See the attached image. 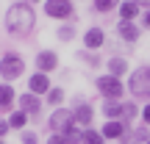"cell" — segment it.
I'll list each match as a JSON object with an SVG mask.
<instances>
[{"label": "cell", "mask_w": 150, "mask_h": 144, "mask_svg": "<svg viewBox=\"0 0 150 144\" xmlns=\"http://www.w3.org/2000/svg\"><path fill=\"white\" fill-rule=\"evenodd\" d=\"M136 17H139V6H136L134 0L120 3V20L122 22H136Z\"/></svg>", "instance_id": "15"}, {"label": "cell", "mask_w": 150, "mask_h": 144, "mask_svg": "<svg viewBox=\"0 0 150 144\" xmlns=\"http://www.w3.org/2000/svg\"><path fill=\"white\" fill-rule=\"evenodd\" d=\"M33 25H36V14H33L31 6H25V3L8 6V11H6V28H8V33L25 36V33L33 31Z\"/></svg>", "instance_id": "1"}, {"label": "cell", "mask_w": 150, "mask_h": 144, "mask_svg": "<svg viewBox=\"0 0 150 144\" xmlns=\"http://www.w3.org/2000/svg\"><path fill=\"white\" fill-rule=\"evenodd\" d=\"M56 67H59V55L53 53V50H39V55H36V70L39 72H53Z\"/></svg>", "instance_id": "11"}, {"label": "cell", "mask_w": 150, "mask_h": 144, "mask_svg": "<svg viewBox=\"0 0 150 144\" xmlns=\"http://www.w3.org/2000/svg\"><path fill=\"white\" fill-rule=\"evenodd\" d=\"M28 89H31V94H47L50 89H53V86H50V78L45 72H33L31 78H28Z\"/></svg>", "instance_id": "10"}, {"label": "cell", "mask_w": 150, "mask_h": 144, "mask_svg": "<svg viewBox=\"0 0 150 144\" xmlns=\"http://www.w3.org/2000/svg\"><path fill=\"white\" fill-rule=\"evenodd\" d=\"M128 91L134 100H150V67H139L128 78Z\"/></svg>", "instance_id": "2"}, {"label": "cell", "mask_w": 150, "mask_h": 144, "mask_svg": "<svg viewBox=\"0 0 150 144\" xmlns=\"http://www.w3.org/2000/svg\"><path fill=\"white\" fill-rule=\"evenodd\" d=\"M11 130V125H8V119H0V139H6V133Z\"/></svg>", "instance_id": "28"}, {"label": "cell", "mask_w": 150, "mask_h": 144, "mask_svg": "<svg viewBox=\"0 0 150 144\" xmlns=\"http://www.w3.org/2000/svg\"><path fill=\"white\" fill-rule=\"evenodd\" d=\"M83 44H86V50H100L103 44H106V33H103V28L92 25L89 31L83 33Z\"/></svg>", "instance_id": "13"}, {"label": "cell", "mask_w": 150, "mask_h": 144, "mask_svg": "<svg viewBox=\"0 0 150 144\" xmlns=\"http://www.w3.org/2000/svg\"><path fill=\"white\" fill-rule=\"evenodd\" d=\"M136 117H142V111L136 108V100H134V103H122V117H120V119H122L125 125H131Z\"/></svg>", "instance_id": "18"}, {"label": "cell", "mask_w": 150, "mask_h": 144, "mask_svg": "<svg viewBox=\"0 0 150 144\" xmlns=\"http://www.w3.org/2000/svg\"><path fill=\"white\" fill-rule=\"evenodd\" d=\"M134 3H142V6H150V0H134Z\"/></svg>", "instance_id": "32"}, {"label": "cell", "mask_w": 150, "mask_h": 144, "mask_svg": "<svg viewBox=\"0 0 150 144\" xmlns=\"http://www.w3.org/2000/svg\"><path fill=\"white\" fill-rule=\"evenodd\" d=\"M81 144H106V139H103V133H100V130L86 128V130H83V141H81Z\"/></svg>", "instance_id": "20"}, {"label": "cell", "mask_w": 150, "mask_h": 144, "mask_svg": "<svg viewBox=\"0 0 150 144\" xmlns=\"http://www.w3.org/2000/svg\"><path fill=\"white\" fill-rule=\"evenodd\" d=\"M142 122H145V125H150V105H145V108H142Z\"/></svg>", "instance_id": "30"}, {"label": "cell", "mask_w": 150, "mask_h": 144, "mask_svg": "<svg viewBox=\"0 0 150 144\" xmlns=\"http://www.w3.org/2000/svg\"><path fill=\"white\" fill-rule=\"evenodd\" d=\"M106 67H108V75H114V78H122V75L131 72L128 58H122V55H111V58L106 61Z\"/></svg>", "instance_id": "14"}, {"label": "cell", "mask_w": 150, "mask_h": 144, "mask_svg": "<svg viewBox=\"0 0 150 144\" xmlns=\"http://www.w3.org/2000/svg\"><path fill=\"white\" fill-rule=\"evenodd\" d=\"M47 144H70V141H67V136H61V133H53V136L47 139Z\"/></svg>", "instance_id": "27"}, {"label": "cell", "mask_w": 150, "mask_h": 144, "mask_svg": "<svg viewBox=\"0 0 150 144\" xmlns=\"http://www.w3.org/2000/svg\"><path fill=\"white\" fill-rule=\"evenodd\" d=\"M61 136H67V141H70V144H81V141H83V128L75 125V128H70L67 133H61Z\"/></svg>", "instance_id": "23"}, {"label": "cell", "mask_w": 150, "mask_h": 144, "mask_svg": "<svg viewBox=\"0 0 150 144\" xmlns=\"http://www.w3.org/2000/svg\"><path fill=\"white\" fill-rule=\"evenodd\" d=\"M117 36L122 39L125 44H136L139 36H142V31L136 28V22H122V20H120L117 22Z\"/></svg>", "instance_id": "9"}, {"label": "cell", "mask_w": 150, "mask_h": 144, "mask_svg": "<svg viewBox=\"0 0 150 144\" xmlns=\"http://www.w3.org/2000/svg\"><path fill=\"white\" fill-rule=\"evenodd\" d=\"M142 28H150V11H147V14H142Z\"/></svg>", "instance_id": "31"}, {"label": "cell", "mask_w": 150, "mask_h": 144, "mask_svg": "<svg viewBox=\"0 0 150 144\" xmlns=\"http://www.w3.org/2000/svg\"><path fill=\"white\" fill-rule=\"evenodd\" d=\"M134 139L139 141V144H147V141H150V125H142V128H136V130H134Z\"/></svg>", "instance_id": "24"}, {"label": "cell", "mask_w": 150, "mask_h": 144, "mask_svg": "<svg viewBox=\"0 0 150 144\" xmlns=\"http://www.w3.org/2000/svg\"><path fill=\"white\" fill-rule=\"evenodd\" d=\"M45 14L53 20H70L72 17V3L70 0H45Z\"/></svg>", "instance_id": "7"}, {"label": "cell", "mask_w": 150, "mask_h": 144, "mask_svg": "<svg viewBox=\"0 0 150 144\" xmlns=\"http://www.w3.org/2000/svg\"><path fill=\"white\" fill-rule=\"evenodd\" d=\"M14 97H17V91L11 89L8 83H0V111H8L11 103H14Z\"/></svg>", "instance_id": "17"}, {"label": "cell", "mask_w": 150, "mask_h": 144, "mask_svg": "<svg viewBox=\"0 0 150 144\" xmlns=\"http://www.w3.org/2000/svg\"><path fill=\"white\" fill-rule=\"evenodd\" d=\"M20 111H25L28 117H39L42 114V100H39L36 94H20Z\"/></svg>", "instance_id": "12"}, {"label": "cell", "mask_w": 150, "mask_h": 144, "mask_svg": "<svg viewBox=\"0 0 150 144\" xmlns=\"http://www.w3.org/2000/svg\"><path fill=\"white\" fill-rule=\"evenodd\" d=\"M20 139H22V144H39V136L33 133V130H22Z\"/></svg>", "instance_id": "26"}, {"label": "cell", "mask_w": 150, "mask_h": 144, "mask_svg": "<svg viewBox=\"0 0 150 144\" xmlns=\"http://www.w3.org/2000/svg\"><path fill=\"white\" fill-rule=\"evenodd\" d=\"M56 36H59L61 42H72V39H75V28H72V25H61Z\"/></svg>", "instance_id": "25"}, {"label": "cell", "mask_w": 150, "mask_h": 144, "mask_svg": "<svg viewBox=\"0 0 150 144\" xmlns=\"http://www.w3.org/2000/svg\"><path fill=\"white\" fill-rule=\"evenodd\" d=\"M95 86H97V91H100L106 100H122L125 89H128V86L122 83V78H114V75H100V78L95 80Z\"/></svg>", "instance_id": "3"}, {"label": "cell", "mask_w": 150, "mask_h": 144, "mask_svg": "<svg viewBox=\"0 0 150 144\" xmlns=\"http://www.w3.org/2000/svg\"><path fill=\"white\" fill-rule=\"evenodd\" d=\"M72 114H75V125L78 128H92V119H95V108H92V103H86V100H75V108H72Z\"/></svg>", "instance_id": "8"}, {"label": "cell", "mask_w": 150, "mask_h": 144, "mask_svg": "<svg viewBox=\"0 0 150 144\" xmlns=\"http://www.w3.org/2000/svg\"><path fill=\"white\" fill-rule=\"evenodd\" d=\"M147 144H150V141H147Z\"/></svg>", "instance_id": "36"}, {"label": "cell", "mask_w": 150, "mask_h": 144, "mask_svg": "<svg viewBox=\"0 0 150 144\" xmlns=\"http://www.w3.org/2000/svg\"><path fill=\"white\" fill-rule=\"evenodd\" d=\"M25 122H28V114H25V111H14V114L8 117V125H11L14 130H22V128H25Z\"/></svg>", "instance_id": "22"}, {"label": "cell", "mask_w": 150, "mask_h": 144, "mask_svg": "<svg viewBox=\"0 0 150 144\" xmlns=\"http://www.w3.org/2000/svg\"><path fill=\"white\" fill-rule=\"evenodd\" d=\"M31 3H39V0H31Z\"/></svg>", "instance_id": "33"}, {"label": "cell", "mask_w": 150, "mask_h": 144, "mask_svg": "<svg viewBox=\"0 0 150 144\" xmlns=\"http://www.w3.org/2000/svg\"><path fill=\"white\" fill-rule=\"evenodd\" d=\"M0 144H6V141H3V139H0Z\"/></svg>", "instance_id": "35"}, {"label": "cell", "mask_w": 150, "mask_h": 144, "mask_svg": "<svg viewBox=\"0 0 150 144\" xmlns=\"http://www.w3.org/2000/svg\"><path fill=\"white\" fill-rule=\"evenodd\" d=\"M103 117L111 122V119H120L122 117V103L120 100H106L103 103Z\"/></svg>", "instance_id": "16"}, {"label": "cell", "mask_w": 150, "mask_h": 144, "mask_svg": "<svg viewBox=\"0 0 150 144\" xmlns=\"http://www.w3.org/2000/svg\"><path fill=\"white\" fill-rule=\"evenodd\" d=\"M45 97H47V105H56V108H59L61 103H64V89H59V86H53V89H50V91H47Z\"/></svg>", "instance_id": "21"}, {"label": "cell", "mask_w": 150, "mask_h": 144, "mask_svg": "<svg viewBox=\"0 0 150 144\" xmlns=\"http://www.w3.org/2000/svg\"><path fill=\"white\" fill-rule=\"evenodd\" d=\"M100 133H103V139H111V141H128V125H125L122 122V119H111V122H106V125H103V128H100Z\"/></svg>", "instance_id": "6"}, {"label": "cell", "mask_w": 150, "mask_h": 144, "mask_svg": "<svg viewBox=\"0 0 150 144\" xmlns=\"http://www.w3.org/2000/svg\"><path fill=\"white\" fill-rule=\"evenodd\" d=\"M81 55H83V58H86V61H89V64H92V67H97V64H100V58H97V55H95V53H81Z\"/></svg>", "instance_id": "29"}, {"label": "cell", "mask_w": 150, "mask_h": 144, "mask_svg": "<svg viewBox=\"0 0 150 144\" xmlns=\"http://www.w3.org/2000/svg\"><path fill=\"white\" fill-rule=\"evenodd\" d=\"M92 8H95L97 14H106V11H111V8H120V0H92Z\"/></svg>", "instance_id": "19"}, {"label": "cell", "mask_w": 150, "mask_h": 144, "mask_svg": "<svg viewBox=\"0 0 150 144\" xmlns=\"http://www.w3.org/2000/svg\"><path fill=\"white\" fill-rule=\"evenodd\" d=\"M47 125H50L53 133H67L70 128H75V114H72V108H56L53 117L47 119Z\"/></svg>", "instance_id": "5"}, {"label": "cell", "mask_w": 150, "mask_h": 144, "mask_svg": "<svg viewBox=\"0 0 150 144\" xmlns=\"http://www.w3.org/2000/svg\"><path fill=\"white\" fill-rule=\"evenodd\" d=\"M22 72H25V61H22L20 53H6L3 58H0V75H3L6 80L20 78Z\"/></svg>", "instance_id": "4"}, {"label": "cell", "mask_w": 150, "mask_h": 144, "mask_svg": "<svg viewBox=\"0 0 150 144\" xmlns=\"http://www.w3.org/2000/svg\"><path fill=\"white\" fill-rule=\"evenodd\" d=\"M131 144H139V141H131Z\"/></svg>", "instance_id": "34"}]
</instances>
